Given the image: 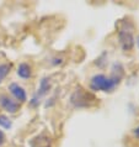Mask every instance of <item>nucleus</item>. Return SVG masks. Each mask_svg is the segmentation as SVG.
Listing matches in <instances>:
<instances>
[{
	"label": "nucleus",
	"mask_w": 139,
	"mask_h": 147,
	"mask_svg": "<svg viewBox=\"0 0 139 147\" xmlns=\"http://www.w3.org/2000/svg\"><path fill=\"white\" fill-rule=\"evenodd\" d=\"M121 77H106L105 74H96L91 78L90 82V87H91L92 90L96 92H112L116 85L120 83Z\"/></svg>",
	"instance_id": "1"
},
{
	"label": "nucleus",
	"mask_w": 139,
	"mask_h": 147,
	"mask_svg": "<svg viewBox=\"0 0 139 147\" xmlns=\"http://www.w3.org/2000/svg\"><path fill=\"white\" fill-rule=\"evenodd\" d=\"M89 99H95L91 94H89L86 92L78 89L74 92V94L70 98V103L74 105L75 108H83V107H90L91 103L89 101Z\"/></svg>",
	"instance_id": "2"
},
{
	"label": "nucleus",
	"mask_w": 139,
	"mask_h": 147,
	"mask_svg": "<svg viewBox=\"0 0 139 147\" xmlns=\"http://www.w3.org/2000/svg\"><path fill=\"white\" fill-rule=\"evenodd\" d=\"M118 37H120V42L121 46L123 48V51H130L134 46V37H133V32L132 28H121L120 34H118Z\"/></svg>",
	"instance_id": "3"
},
{
	"label": "nucleus",
	"mask_w": 139,
	"mask_h": 147,
	"mask_svg": "<svg viewBox=\"0 0 139 147\" xmlns=\"http://www.w3.org/2000/svg\"><path fill=\"white\" fill-rule=\"evenodd\" d=\"M0 105H1V108L5 110V111L10 113V114L17 113L19 109H20V104L17 103V101L13 100L7 95H1L0 96Z\"/></svg>",
	"instance_id": "4"
},
{
	"label": "nucleus",
	"mask_w": 139,
	"mask_h": 147,
	"mask_svg": "<svg viewBox=\"0 0 139 147\" xmlns=\"http://www.w3.org/2000/svg\"><path fill=\"white\" fill-rule=\"evenodd\" d=\"M9 90L10 93L14 95V98L16 100H19L20 103H25L27 100V95H26V92L21 85H19L17 83H11L9 85Z\"/></svg>",
	"instance_id": "5"
},
{
	"label": "nucleus",
	"mask_w": 139,
	"mask_h": 147,
	"mask_svg": "<svg viewBox=\"0 0 139 147\" xmlns=\"http://www.w3.org/2000/svg\"><path fill=\"white\" fill-rule=\"evenodd\" d=\"M17 76L21 77L23 79H28L31 78L32 76V69H31V66L27 63H21L17 68Z\"/></svg>",
	"instance_id": "6"
},
{
	"label": "nucleus",
	"mask_w": 139,
	"mask_h": 147,
	"mask_svg": "<svg viewBox=\"0 0 139 147\" xmlns=\"http://www.w3.org/2000/svg\"><path fill=\"white\" fill-rule=\"evenodd\" d=\"M49 87H51V83H49V79H48V78H43L42 80H41L39 88H38V92H37L38 98H39V96H42V95H44V94L48 92Z\"/></svg>",
	"instance_id": "7"
},
{
	"label": "nucleus",
	"mask_w": 139,
	"mask_h": 147,
	"mask_svg": "<svg viewBox=\"0 0 139 147\" xmlns=\"http://www.w3.org/2000/svg\"><path fill=\"white\" fill-rule=\"evenodd\" d=\"M10 69H11V64H7V63L0 64V83L6 78V76L10 73Z\"/></svg>",
	"instance_id": "8"
},
{
	"label": "nucleus",
	"mask_w": 139,
	"mask_h": 147,
	"mask_svg": "<svg viewBox=\"0 0 139 147\" xmlns=\"http://www.w3.org/2000/svg\"><path fill=\"white\" fill-rule=\"evenodd\" d=\"M0 126L4 129H11V126H13V122H11V120L9 119L7 116L5 115H0Z\"/></svg>",
	"instance_id": "9"
},
{
	"label": "nucleus",
	"mask_w": 139,
	"mask_h": 147,
	"mask_svg": "<svg viewBox=\"0 0 139 147\" xmlns=\"http://www.w3.org/2000/svg\"><path fill=\"white\" fill-rule=\"evenodd\" d=\"M133 135H134V136H136L137 138H139V126L133 130Z\"/></svg>",
	"instance_id": "10"
},
{
	"label": "nucleus",
	"mask_w": 139,
	"mask_h": 147,
	"mask_svg": "<svg viewBox=\"0 0 139 147\" xmlns=\"http://www.w3.org/2000/svg\"><path fill=\"white\" fill-rule=\"evenodd\" d=\"M4 141H5V136H4V134L0 131V146L4 144Z\"/></svg>",
	"instance_id": "11"
},
{
	"label": "nucleus",
	"mask_w": 139,
	"mask_h": 147,
	"mask_svg": "<svg viewBox=\"0 0 139 147\" xmlns=\"http://www.w3.org/2000/svg\"><path fill=\"white\" fill-rule=\"evenodd\" d=\"M137 45H138V47H139V36H138V38H137Z\"/></svg>",
	"instance_id": "12"
}]
</instances>
